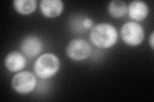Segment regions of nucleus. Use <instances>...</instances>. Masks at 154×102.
Returning a JSON list of instances; mask_svg holds the SVG:
<instances>
[{"mask_svg": "<svg viewBox=\"0 0 154 102\" xmlns=\"http://www.w3.org/2000/svg\"><path fill=\"white\" fill-rule=\"evenodd\" d=\"M118 33L112 24L101 22L94 25L91 30L89 39L93 44L100 48H109L116 43Z\"/></svg>", "mask_w": 154, "mask_h": 102, "instance_id": "nucleus-1", "label": "nucleus"}, {"mask_svg": "<svg viewBox=\"0 0 154 102\" xmlns=\"http://www.w3.org/2000/svg\"><path fill=\"white\" fill-rule=\"evenodd\" d=\"M59 57L53 53H45L38 56L33 64L35 75L42 79H50L57 74L60 69Z\"/></svg>", "mask_w": 154, "mask_h": 102, "instance_id": "nucleus-2", "label": "nucleus"}, {"mask_svg": "<svg viewBox=\"0 0 154 102\" xmlns=\"http://www.w3.org/2000/svg\"><path fill=\"white\" fill-rule=\"evenodd\" d=\"M122 40L127 45L136 47L143 42L144 30L140 24L136 21H128L125 23L120 30Z\"/></svg>", "mask_w": 154, "mask_h": 102, "instance_id": "nucleus-3", "label": "nucleus"}, {"mask_svg": "<svg viewBox=\"0 0 154 102\" xmlns=\"http://www.w3.org/2000/svg\"><path fill=\"white\" fill-rule=\"evenodd\" d=\"M12 87L16 93L27 95L35 89L37 84L36 77L28 71L17 72L12 79Z\"/></svg>", "mask_w": 154, "mask_h": 102, "instance_id": "nucleus-4", "label": "nucleus"}, {"mask_svg": "<svg viewBox=\"0 0 154 102\" xmlns=\"http://www.w3.org/2000/svg\"><path fill=\"white\" fill-rule=\"evenodd\" d=\"M67 55L71 60L80 61L88 58L91 53V47L86 40L75 38L68 43L66 48Z\"/></svg>", "mask_w": 154, "mask_h": 102, "instance_id": "nucleus-5", "label": "nucleus"}, {"mask_svg": "<svg viewBox=\"0 0 154 102\" xmlns=\"http://www.w3.org/2000/svg\"><path fill=\"white\" fill-rule=\"evenodd\" d=\"M44 45L40 38L37 36H27L23 40L21 49L23 54L29 58H34L43 51Z\"/></svg>", "mask_w": 154, "mask_h": 102, "instance_id": "nucleus-6", "label": "nucleus"}, {"mask_svg": "<svg viewBox=\"0 0 154 102\" xmlns=\"http://www.w3.org/2000/svg\"><path fill=\"white\" fill-rule=\"evenodd\" d=\"M25 56L17 51L9 52L5 58L6 68L12 73L21 71L26 65Z\"/></svg>", "mask_w": 154, "mask_h": 102, "instance_id": "nucleus-7", "label": "nucleus"}, {"mask_svg": "<svg viewBox=\"0 0 154 102\" xmlns=\"http://www.w3.org/2000/svg\"><path fill=\"white\" fill-rule=\"evenodd\" d=\"M148 4L140 0L131 1L127 7V14L129 17L136 22L144 20L148 16Z\"/></svg>", "mask_w": 154, "mask_h": 102, "instance_id": "nucleus-8", "label": "nucleus"}, {"mask_svg": "<svg viewBox=\"0 0 154 102\" xmlns=\"http://www.w3.org/2000/svg\"><path fill=\"white\" fill-rule=\"evenodd\" d=\"M39 7L43 16L48 18H55L63 11L64 3L60 0H42Z\"/></svg>", "mask_w": 154, "mask_h": 102, "instance_id": "nucleus-9", "label": "nucleus"}, {"mask_svg": "<svg viewBox=\"0 0 154 102\" xmlns=\"http://www.w3.org/2000/svg\"><path fill=\"white\" fill-rule=\"evenodd\" d=\"M15 10L21 15H28L35 11L37 1L35 0H15L13 2Z\"/></svg>", "mask_w": 154, "mask_h": 102, "instance_id": "nucleus-10", "label": "nucleus"}, {"mask_svg": "<svg viewBox=\"0 0 154 102\" xmlns=\"http://www.w3.org/2000/svg\"><path fill=\"white\" fill-rule=\"evenodd\" d=\"M128 5L121 0H114L108 4V12L114 18H122L127 14Z\"/></svg>", "mask_w": 154, "mask_h": 102, "instance_id": "nucleus-11", "label": "nucleus"}, {"mask_svg": "<svg viewBox=\"0 0 154 102\" xmlns=\"http://www.w3.org/2000/svg\"><path fill=\"white\" fill-rule=\"evenodd\" d=\"M82 25L84 30H91L94 26V22L91 18L85 17L82 21Z\"/></svg>", "mask_w": 154, "mask_h": 102, "instance_id": "nucleus-12", "label": "nucleus"}, {"mask_svg": "<svg viewBox=\"0 0 154 102\" xmlns=\"http://www.w3.org/2000/svg\"><path fill=\"white\" fill-rule=\"evenodd\" d=\"M149 43L152 48V49H154V33L152 32L150 35V38H149Z\"/></svg>", "mask_w": 154, "mask_h": 102, "instance_id": "nucleus-13", "label": "nucleus"}]
</instances>
